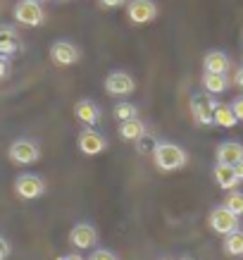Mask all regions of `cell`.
Segmentation results:
<instances>
[{
    "label": "cell",
    "mask_w": 243,
    "mask_h": 260,
    "mask_svg": "<svg viewBox=\"0 0 243 260\" xmlns=\"http://www.w3.org/2000/svg\"><path fill=\"white\" fill-rule=\"evenodd\" d=\"M88 260H117V255L112 251H108V248H95Z\"/></svg>",
    "instance_id": "603a6c76"
},
{
    "label": "cell",
    "mask_w": 243,
    "mask_h": 260,
    "mask_svg": "<svg viewBox=\"0 0 243 260\" xmlns=\"http://www.w3.org/2000/svg\"><path fill=\"white\" fill-rule=\"evenodd\" d=\"M136 88V81L126 72H112L105 79V91L110 95H129Z\"/></svg>",
    "instance_id": "8fae6325"
},
{
    "label": "cell",
    "mask_w": 243,
    "mask_h": 260,
    "mask_svg": "<svg viewBox=\"0 0 243 260\" xmlns=\"http://www.w3.org/2000/svg\"><path fill=\"white\" fill-rule=\"evenodd\" d=\"M203 86L207 93H224L229 88V79L227 74H212V72H205L203 74Z\"/></svg>",
    "instance_id": "ac0fdd59"
},
{
    "label": "cell",
    "mask_w": 243,
    "mask_h": 260,
    "mask_svg": "<svg viewBox=\"0 0 243 260\" xmlns=\"http://www.w3.org/2000/svg\"><path fill=\"white\" fill-rule=\"evenodd\" d=\"M119 139L122 141H138L141 136H146V124H143L138 117H131V119H124L119 122Z\"/></svg>",
    "instance_id": "9a60e30c"
},
{
    "label": "cell",
    "mask_w": 243,
    "mask_h": 260,
    "mask_svg": "<svg viewBox=\"0 0 243 260\" xmlns=\"http://www.w3.org/2000/svg\"><path fill=\"white\" fill-rule=\"evenodd\" d=\"M33 3H43V0H33Z\"/></svg>",
    "instance_id": "f546056e"
},
{
    "label": "cell",
    "mask_w": 243,
    "mask_h": 260,
    "mask_svg": "<svg viewBox=\"0 0 243 260\" xmlns=\"http://www.w3.org/2000/svg\"><path fill=\"white\" fill-rule=\"evenodd\" d=\"M15 193L22 201H36L46 193V181L39 174H19L15 179Z\"/></svg>",
    "instance_id": "277c9868"
},
{
    "label": "cell",
    "mask_w": 243,
    "mask_h": 260,
    "mask_svg": "<svg viewBox=\"0 0 243 260\" xmlns=\"http://www.w3.org/2000/svg\"><path fill=\"white\" fill-rule=\"evenodd\" d=\"M19 48V36L12 26H0V55H12Z\"/></svg>",
    "instance_id": "e0dca14e"
},
{
    "label": "cell",
    "mask_w": 243,
    "mask_h": 260,
    "mask_svg": "<svg viewBox=\"0 0 243 260\" xmlns=\"http://www.w3.org/2000/svg\"><path fill=\"white\" fill-rule=\"evenodd\" d=\"M224 253H227V255H234V258L243 255V232L241 229H236V232H231V234L224 237Z\"/></svg>",
    "instance_id": "ffe728a7"
},
{
    "label": "cell",
    "mask_w": 243,
    "mask_h": 260,
    "mask_svg": "<svg viewBox=\"0 0 243 260\" xmlns=\"http://www.w3.org/2000/svg\"><path fill=\"white\" fill-rule=\"evenodd\" d=\"M212 177H215V181L220 184L222 189L227 191H234L236 186H238V174H236V167L234 165H222V162H217L215 165V170H212Z\"/></svg>",
    "instance_id": "4fadbf2b"
},
{
    "label": "cell",
    "mask_w": 243,
    "mask_h": 260,
    "mask_svg": "<svg viewBox=\"0 0 243 260\" xmlns=\"http://www.w3.org/2000/svg\"><path fill=\"white\" fill-rule=\"evenodd\" d=\"M57 260H86V258H81L79 253H70V255H60Z\"/></svg>",
    "instance_id": "83f0119b"
},
{
    "label": "cell",
    "mask_w": 243,
    "mask_h": 260,
    "mask_svg": "<svg viewBox=\"0 0 243 260\" xmlns=\"http://www.w3.org/2000/svg\"><path fill=\"white\" fill-rule=\"evenodd\" d=\"M210 229L222 234V237H227V234L238 229V215H234L224 205H220V208H215L210 213Z\"/></svg>",
    "instance_id": "8992f818"
},
{
    "label": "cell",
    "mask_w": 243,
    "mask_h": 260,
    "mask_svg": "<svg viewBox=\"0 0 243 260\" xmlns=\"http://www.w3.org/2000/svg\"><path fill=\"white\" fill-rule=\"evenodd\" d=\"M212 122L217 126H224V129H231V126L238 122L234 115V110H231V105H222V103H217V108H215V117H212Z\"/></svg>",
    "instance_id": "d6986e66"
},
{
    "label": "cell",
    "mask_w": 243,
    "mask_h": 260,
    "mask_svg": "<svg viewBox=\"0 0 243 260\" xmlns=\"http://www.w3.org/2000/svg\"><path fill=\"white\" fill-rule=\"evenodd\" d=\"M15 19L24 26H41L46 19V12L41 8V3L33 0H19L15 5Z\"/></svg>",
    "instance_id": "5b68a950"
},
{
    "label": "cell",
    "mask_w": 243,
    "mask_h": 260,
    "mask_svg": "<svg viewBox=\"0 0 243 260\" xmlns=\"http://www.w3.org/2000/svg\"><path fill=\"white\" fill-rule=\"evenodd\" d=\"M136 105H131V103H119V105H115V117L119 119V122H124V119H131L136 117Z\"/></svg>",
    "instance_id": "7402d4cb"
},
{
    "label": "cell",
    "mask_w": 243,
    "mask_h": 260,
    "mask_svg": "<svg viewBox=\"0 0 243 260\" xmlns=\"http://www.w3.org/2000/svg\"><path fill=\"white\" fill-rule=\"evenodd\" d=\"M8 258H10V244L0 237V260H8Z\"/></svg>",
    "instance_id": "d4e9b609"
},
{
    "label": "cell",
    "mask_w": 243,
    "mask_h": 260,
    "mask_svg": "<svg viewBox=\"0 0 243 260\" xmlns=\"http://www.w3.org/2000/svg\"><path fill=\"white\" fill-rule=\"evenodd\" d=\"M50 57L60 67H70V64L79 62V48L70 41H55L53 48H50Z\"/></svg>",
    "instance_id": "9c48e42d"
},
{
    "label": "cell",
    "mask_w": 243,
    "mask_h": 260,
    "mask_svg": "<svg viewBox=\"0 0 243 260\" xmlns=\"http://www.w3.org/2000/svg\"><path fill=\"white\" fill-rule=\"evenodd\" d=\"M57 3H64V0H57Z\"/></svg>",
    "instance_id": "1f68e13d"
},
{
    "label": "cell",
    "mask_w": 243,
    "mask_h": 260,
    "mask_svg": "<svg viewBox=\"0 0 243 260\" xmlns=\"http://www.w3.org/2000/svg\"><path fill=\"white\" fill-rule=\"evenodd\" d=\"M224 208L241 217V215H243V193H241V191H231V193L224 198Z\"/></svg>",
    "instance_id": "44dd1931"
},
{
    "label": "cell",
    "mask_w": 243,
    "mask_h": 260,
    "mask_svg": "<svg viewBox=\"0 0 243 260\" xmlns=\"http://www.w3.org/2000/svg\"><path fill=\"white\" fill-rule=\"evenodd\" d=\"M234 167H236V174H238V179L243 181V160L238 162V165H234Z\"/></svg>",
    "instance_id": "f1b7e54d"
},
{
    "label": "cell",
    "mask_w": 243,
    "mask_h": 260,
    "mask_svg": "<svg viewBox=\"0 0 243 260\" xmlns=\"http://www.w3.org/2000/svg\"><path fill=\"white\" fill-rule=\"evenodd\" d=\"M234 84L238 88H243V67L241 70H236V74H234Z\"/></svg>",
    "instance_id": "4316f807"
},
{
    "label": "cell",
    "mask_w": 243,
    "mask_h": 260,
    "mask_svg": "<svg viewBox=\"0 0 243 260\" xmlns=\"http://www.w3.org/2000/svg\"><path fill=\"white\" fill-rule=\"evenodd\" d=\"M126 15H129V22L133 24H148L157 17V5L153 0H131Z\"/></svg>",
    "instance_id": "52a82bcc"
},
{
    "label": "cell",
    "mask_w": 243,
    "mask_h": 260,
    "mask_svg": "<svg viewBox=\"0 0 243 260\" xmlns=\"http://www.w3.org/2000/svg\"><path fill=\"white\" fill-rule=\"evenodd\" d=\"M231 110H234L236 119H238V122H243V95H238V98H234V101H231Z\"/></svg>",
    "instance_id": "cb8c5ba5"
},
{
    "label": "cell",
    "mask_w": 243,
    "mask_h": 260,
    "mask_svg": "<svg viewBox=\"0 0 243 260\" xmlns=\"http://www.w3.org/2000/svg\"><path fill=\"white\" fill-rule=\"evenodd\" d=\"M243 160V146L238 141H227L217 146V162L222 165H238Z\"/></svg>",
    "instance_id": "7c38bea8"
},
{
    "label": "cell",
    "mask_w": 243,
    "mask_h": 260,
    "mask_svg": "<svg viewBox=\"0 0 243 260\" xmlns=\"http://www.w3.org/2000/svg\"><path fill=\"white\" fill-rule=\"evenodd\" d=\"M203 67H205V72H212V74H227L229 57L224 55L222 50H212V53H207V55H205Z\"/></svg>",
    "instance_id": "2e32d148"
},
{
    "label": "cell",
    "mask_w": 243,
    "mask_h": 260,
    "mask_svg": "<svg viewBox=\"0 0 243 260\" xmlns=\"http://www.w3.org/2000/svg\"><path fill=\"white\" fill-rule=\"evenodd\" d=\"M126 0H100V5L102 8H108V10H115V8H122Z\"/></svg>",
    "instance_id": "484cf974"
},
{
    "label": "cell",
    "mask_w": 243,
    "mask_h": 260,
    "mask_svg": "<svg viewBox=\"0 0 243 260\" xmlns=\"http://www.w3.org/2000/svg\"><path fill=\"white\" fill-rule=\"evenodd\" d=\"M70 241L72 246H77V248H91V246H95V241H98V232H95L93 224H88V222H79V224H74L70 232Z\"/></svg>",
    "instance_id": "30bf717a"
},
{
    "label": "cell",
    "mask_w": 243,
    "mask_h": 260,
    "mask_svg": "<svg viewBox=\"0 0 243 260\" xmlns=\"http://www.w3.org/2000/svg\"><path fill=\"white\" fill-rule=\"evenodd\" d=\"M74 115H77V119L81 124H86V126L98 124V119H100L98 105H95L93 101H88V98H84V101H79L77 105H74Z\"/></svg>",
    "instance_id": "5bb4252c"
},
{
    "label": "cell",
    "mask_w": 243,
    "mask_h": 260,
    "mask_svg": "<svg viewBox=\"0 0 243 260\" xmlns=\"http://www.w3.org/2000/svg\"><path fill=\"white\" fill-rule=\"evenodd\" d=\"M160 260H169V258H160Z\"/></svg>",
    "instance_id": "4dcf8cb0"
},
{
    "label": "cell",
    "mask_w": 243,
    "mask_h": 260,
    "mask_svg": "<svg viewBox=\"0 0 243 260\" xmlns=\"http://www.w3.org/2000/svg\"><path fill=\"white\" fill-rule=\"evenodd\" d=\"M215 108H217V101L212 98V93H198L191 98V115L196 119V124H200V126L215 124V122H212Z\"/></svg>",
    "instance_id": "3957f363"
},
{
    "label": "cell",
    "mask_w": 243,
    "mask_h": 260,
    "mask_svg": "<svg viewBox=\"0 0 243 260\" xmlns=\"http://www.w3.org/2000/svg\"><path fill=\"white\" fill-rule=\"evenodd\" d=\"M105 148H108V141H105V136L100 132H95V129L88 126V129H84L79 134V150L84 155H100Z\"/></svg>",
    "instance_id": "ba28073f"
},
{
    "label": "cell",
    "mask_w": 243,
    "mask_h": 260,
    "mask_svg": "<svg viewBox=\"0 0 243 260\" xmlns=\"http://www.w3.org/2000/svg\"><path fill=\"white\" fill-rule=\"evenodd\" d=\"M8 155L15 165H33L41 158V148L31 139H17V141L10 143Z\"/></svg>",
    "instance_id": "7a4b0ae2"
},
{
    "label": "cell",
    "mask_w": 243,
    "mask_h": 260,
    "mask_svg": "<svg viewBox=\"0 0 243 260\" xmlns=\"http://www.w3.org/2000/svg\"><path fill=\"white\" fill-rule=\"evenodd\" d=\"M153 160L160 172H177L181 167L186 165V150L177 146V143H169V141H162L157 143L153 148Z\"/></svg>",
    "instance_id": "6da1fadb"
}]
</instances>
